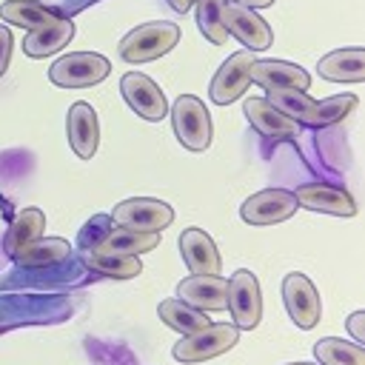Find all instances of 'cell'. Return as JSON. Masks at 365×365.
Returning a JSON list of instances; mask_svg holds the SVG:
<instances>
[{"label": "cell", "instance_id": "6da1fadb", "mask_svg": "<svg viewBox=\"0 0 365 365\" xmlns=\"http://www.w3.org/2000/svg\"><path fill=\"white\" fill-rule=\"evenodd\" d=\"M180 43V26L168 20H154L131 29L120 40V57L125 63H148L168 54Z\"/></svg>", "mask_w": 365, "mask_h": 365}, {"label": "cell", "instance_id": "7a4b0ae2", "mask_svg": "<svg viewBox=\"0 0 365 365\" xmlns=\"http://www.w3.org/2000/svg\"><path fill=\"white\" fill-rule=\"evenodd\" d=\"M240 342V328L234 322H211L188 336H182L174 345V359L180 362H205L225 351H231Z\"/></svg>", "mask_w": 365, "mask_h": 365}, {"label": "cell", "instance_id": "3957f363", "mask_svg": "<svg viewBox=\"0 0 365 365\" xmlns=\"http://www.w3.org/2000/svg\"><path fill=\"white\" fill-rule=\"evenodd\" d=\"M111 63L97 51H71L63 54L51 68L48 80L60 88H88L108 77Z\"/></svg>", "mask_w": 365, "mask_h": 365}, {"label": "cell", "instance_id": "277c9868", "mask_svg": "<svg viewBox=\"0 0 365 365\" xmlns=\"http://www.w3.org/2000/svg\"><path fill=\"white\" fill-rule=\"evenodd\" d=\"M171 123H174L177 140L188 151H205L211 145V117L200 97L194 94L177 97L171 106Z\"/></svg>", "mask_w": 365, "mask_h": 365}, {"label": "cell", "instance_id": "5b68a950", "mask_svg": "<svg viewBox=\"0 0 365 365\" xmlns=\"http://www.w3.org/2000/svg\"><path fill=\"white\" fill-rule=\"evenodd\" d=\"M220 23L228 34H234L248 51H262L274 43V31L271 26L248 6H240L234 0H222L220 3Z\"/></svg>", "mask_w": 365, "mask_h": 365}, {"label": "cell", "instance_id": "8992f818", "mask_svg": "<svg viewBox=\"0 0 365 365\" xmlns=\"http://www.w3.org/2000/svg\"><path fill=\"white\" fill-rule=\"evenodd\" d=\"M225 308L231 311V319L237 328H257L262 319V297H259V282L248 268L234 271V277L228 279V291H225Z\"/></svg>", "mask_w": 365, "mask_h": 365}, {"label": "cell", "instance_id": "52a82bcc", "mask_svg": "<svg viewBox=\"0 0 365 365\" xmlns=\"http://www.w3.org/2000/svg\"><path fill=\"white\" fill-rule=\"evenodd\" d=\"M174 220V211L168 202L163 200H151V197H131L114 205L111 211V222L123 225V228H134V231H163L168 228Z\"/></svg>", "mask_w": 365, "mask_h": 365}, {"label": "cell", "instance_id": "ba28073f", "mask_svg": "<svg viewBox=\"0 0 365 365\" xmlns=\"http://www.w3.org/2000/svg\"><path fill=\"white\" fill-rule=\"evenodd\" d=\"M299 208L294 191H285V188H262L257 194H251L242 205H240V214L248 225H274V222H282L288 217H294Z\"/></svg>", "mask_w": 365, "mask_h": 365}, {"label": "cell", "instance_id": "9c48e42d", "mask_svg": "<svg viewBox=\"0 0 365 365\" xmlns=\"http://www.w3.org/2000/svg\"><path fill=\"white\" fill-rule=\"evenodd\" d=\"M282 299H285V308H288V317L294 319L297 328H314L322 317V305H319V294L314 288V282L294 271V274H285L282 279Z\"/></svg>", "mask_w": 365, "mask_h": 365}, {"label": "cell", "instance_id": "30bf717a", "mask_svg": "<svg viewBox=\"0 0 365 365\" xmlns=\"http://www.w3.org/2000/svg\"><path fill=\"white\" fill-rule=\"evenodd\" d=\"M120 91L125 97V103L131 106V111H137L143 120H163L168 114V103L165 94L160 91V86L140 74V71H128L120 80Z\"/></svg>", "mask_w": 365, "mask_h": 365}, {"label": "cell", "instance_id": "8fae6325", "mask_svg": "<svg viewBox=\"0 0 365 365\" xmlns=\"http://www.w3.org/2000/svg\"><path fill=\"white\" fill-rule=\"evenodd\" d=\"M251 63H254V57H251V51L245 48V51L231 54V57L217 68V74H214V80H211V88H208V94H211V100H214L217 106H228V103H234V100L242 97V91H245L248 83H251V80H248Z\"/></svg>", "mask_w": 365, "mask_h": 365}, {"label": "cell", "instance_id": "7c38bea8", "mask_svg": "<svg viewBox=\"0 0 365 365\" xmlns=\"http://www.w3.org/2000/svg\"><path fill=\"white\" fill-rule=\"evenodd\" d=\"M299 208L308 211H319V214H334V217H354L356 214V202L354 197L339 188V185H328V182H308L299 185L294 191Z\"/></svg>", "mask_w": 365, "mask_h": 365}, {"label": "cell", "instance_id": "4fadbf2b", "mask_svg": "<svg viewBox=\"0 0 365 365\" xmlns=\"http://www.w3.org/2000/svg\"><path fill=\"white\" fill-rule=\"evenodd\" d=\"M228 279L220 274H191L177 285V297L197 311H225Z\"/></svg>", "mask_w": 365, "mask_h": 365}, {"label": "cell", "instance_id": "5bb4252c", "mask_svg": "<svg viewBox=\"0 0 365 365\" xmlns=\"http://www.w3.org/2000/svg\"><path fill=\"white\" fill-rule=\"evenodd\" d=\"M66 134H68V143L74 148V154L80 160H91L94 151H97V143H100V123H97V111L91 108V103H74L68 108V117H66Z\"/></svg>", "mask_w": 365, "mask_h": 365}, {"label": "cell", "instance_id": "9a60e30c", "mask_svg": "<svg viewBox=\"0 0 365 365\" xmlns=\"http://www.w3.org/2000/svg\"><path fill=\"white\" fill-rule=\"evenodd\" d=\"M248 80L262 86V88H297L305 91L311 86V77L305 68H299L297 63H285V60H254L248 68Z\"/></svg>", "mask_w": 365, "mask_h": 365}, {"label": "cell", "instance_id": "2e32d148", "mask_svg": "<svg viewBox=\"0 0 365 365\" xmlns=\"http://www.w3.org/2000/svg\"><path fill=\"white\" fill-rule=\"evenodd\" d=\"M245 117L254 125V131L262 137H271V140H297L299 137V125L291 117H285L282 111H277L271 103H265V97L245 100Z\"/></svg>", "mask_w": 365, "mask_h": 365}, {"label": "cell", "instance_id": "e0dca14e", "mask_svg": "<svg viewBox=\"0 0 365 365\" xmlns=\"http://www.w3.org/2000/svg\"><path fill=\"white\" fill-rule=\"evenodd\" d=\"M180 254L191 274H220V251L202 228H185L180 234Z\"/></svg>", "mask_w": 365, "mask_h": 365}, {"label": "cell", "instance_id": "ac0fdd59", "mask_svg": "<svg viewBox=\"0 0 365 365\" xmlns=\"http://www.w3.org/2000/svg\"><path fill=\"white\" fill-rule=\"evenodd\" d=\"M319 74L331 83H362L365 80V48L351 46V48H336L317 63Z\"/></svg>", "mask_w": 365, "mask_h": 365}, {"label": "cell", "instance_id": "d6986e66", "mask_svg": "<svg viewBox=\"0 0 365 365\" xmlns=\"http://www.w3.org/2000/svg\"><path fill=\"white\" fill-rule=\"evenodd\" d=\"M71 37H74V23L68 17H57L40 29H31L23 37V51L29 57H46V54H54L63 46H68Z\"/></svg>", "mask_w": 365, "mask_h": 365}, {"label": "cell", "instance_id": "ffe728a7", "mask_svg": "<svg viewBox=\"0 0 365 365\" xmlns=\"http://www.w3.org/2000/svg\"><path fill=\"white\" fill-rule=\"evenodd\" d=\"M265 103H271L277 111L291 117L297 125H311L317 128V100L308 97L305 91L297 88H271L265 94Z\"/></svg>", "mask_w": 365, "mask_h": 365}, {"label": "cell", "instance_id": "44dd1931", "mask_svg": "<svg viewBox=\"0 0 365 365\" xmlns=\"http://www.w3.org/2000/svg\"><path fill=\"white\" fill-rule=\"evenodd\" d=\"M83 262L94 274H103V277H111V279H131V277H137L143 271L140 257H134V254H117V251H103V248L83 251Z\"/></svg>", "mask_w": 365, "mask_h": 365}, {"label": "cell", "instance_id": "7402d4cb", "mask_svg": "<svg viewBox=\"0 0 365 365\" xmlns=\"http://www.w3.org/2000/svg\"><path fill=\"white\" fill-rule=\"evenodd\" d=\"M43 228H46V214L40 208H23L14 214V220L9 222L6 228V237H3V251L9 257H14L17 248H23L26 242L43 237Z\"/></svg>", "mask_w": 365, "mask_h": 365}, {"label": "cell", "instance_id": "603a6c76", "mask_svg": "<svg viewBox=\"0 0 365 365\" xmlns=\"http://www.w3.org/2000/svg\"><path fill=\"white\" fill-rule=\"evenodd\" d=\"M71 254V245L60 237H37L31 242H26L23 248L14 251V259L20 265H29V268H43V265H54L60 259H66Z\"/></svg>", "mask_w": 365, "mask_h": 365}, {"label": "cell", "instance_id": "cb8c5ba5", "mask_svg": "<svg viewBox=\"0 0 365 365\" xmlns=\"http://www.w3.org/2000/svg\"><path fill=\"white\" fill-rule=\"evenodd\" d=\"M0 17L6 23H14V26L31 31V29H40V26L57 20V11L40 0H6V3H0Z\"/></svg>", "mask_w": 365, "mask_h": 365}, {"label": "cell", "instance_id": "d4e9b609", "mask_svg": "<svg viewBox=\"0 0 365 365\" xmlns=\"http://www.w3.org/2000/svg\"><path fill=\"white\" fill-rule=\"evenodd\" d=\"M160 245V234L157 231H134V228H111L103 240V251H117V254H145V251H154Z\"/></svg>", "mask_w": 365, "mask_h": 365}, {"label": "cell", "instance_id": "484cf974", "mask_svg": "<svg viewBox=\"0 0 365 365\" xmlns=\"http://www.w3.org/2000/svg\"><path fill=\"white\" fill-rule=\"evenodd\" d=\"M157 314H160V319H163L168 328L180 331L182 336H188V334H194V331L211 325V319H208L205 311H197V308H191V305L182 302V299H165V302H160Z\"/></svg>", "mask_w": 365, "mask_h": 365}, {"label": "cell", "instance_id": "4316f807", "mask_svg": "<svg viewBox=\"0 0 365 365\" xmlns=\"http://www.w3.org/2000/svg\"><path fill=\"white\" fill-rule=\"evenodd\" d=\"M314 356L319 365H365V348L356 342H342L336 336L317 339Z\"/></svg>", "mask_w": 365, "mask_h": 365}, {"label": "cell", "instance_id": "83f0119b", "mask_svg": "<svg viewBox=\"0 0 365 365\" xmlns=\"http://www.w3.org/2000/svg\"><path fill=\"white\" fill-rule=\"evenodd\" d=\"M197 3V23L200 31L214 43V46H225L228 43V31L220 23V3L222 0H194Z\"/></svg>", "mask_w": 365, "mask_h": 365}, {"label": "cell", "instance_id": "f1b7e54d", "mask_svg": "<svg viewBox=\"0 0 365 365\" xmlns=\"http://www.w3.org/2000/svg\"><path fill=\"white\" fill-rule=\"evenodd\" d=\"M356 108V97L354 94H336V97H328V100H319L317 103V128L322 125H331V123H339L345 114H351Z\"/></svg>", "mask_w": 365, "mask_h": 365}, {"label": "cell", "instance_id": "f546056e", "mask_svg": "<svg viewBox=\"0 0 365 365\" xmlns=\"http://www.w3.org/2000/svg\"><path fill=\"white\" fill-rule=\"evenodd\" d=\"M111 217H94V220H88L86 225H83V231H80V248L83 251H94V248H100V237H97V228L103 225V222H108Z\"/></svg>", "mask_w": 365, "mask_h": 365}, {"label": "cell", "instance_id": "4dcf8cb0", "mask_svg": "<svg viewBox=\"0 0 365 365\" xmlns=\"http://www.w3.org/2000/svg\"><path fill=\"white\" fill-rule=\"evenodd\" d=\"M348 334L354 336L356 345L365 342V311H354V314L348 317Z\"/></svg>", "mask_w": 365, "mask_h": 365}, {"label": "cell", "instance_id": "1f68e13d", "mask_svg": "<svg viewBox=\"0 0 365 365\" xmlns=\"http://www.w3.org/2000/svg\"><path fill=\"white\" fill-rule=\"evenodd\" d=\"M9 57H11V31L0 26V77L9 68Z\"/></svg>", "mask_w": 365, "mask_h": 365}, {"label": "cell", "instance_id": "d6a6232c", "mask_svg": "<svg viewBox=\"0 0 365 365\" xmlns=\"http://www.w3.org/2000/svg\"><path fill=\"white\" fill-rule=\"evenodd\" d=\"M234 3L248 6V9H268V6H274V0H234Z\"/></svg>", "mask_w": 365, "mask_h": 365}, {"label": "cell", "instance_id": "836d02e7", "mask_svg": "<svg viewBox=\"0 0 365 365\" xmlns=\"http://www.w3.org/2000/svg\"><path fill=\"white\" fill-rule=\"evenodd\" d=\"M168 3H171V9L180 11V14H185V11L194 6V0H168Z\"/></svg>", "mask_w": 365, "mask_h": 365}, {"label": "cell", "instance_id": "e575fe53", "mask_svg": "<svg viewBox=\"0 0 365 365\" xmlns=\"http://www.w3.org/2000/svg\"><path fill=\"white\" fill-rule=\"evenodd\" d=\"M291 365H314V362H291Z\"/></svg>", "mask_w": 365, "mask_h": 365}]
</instances>
